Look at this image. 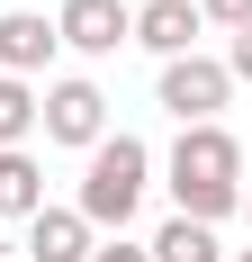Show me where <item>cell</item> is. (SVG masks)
<instances>
[{"label":"cell","instance_id":"cell-1","mask_svg":"<svg viewBox=\"0 0 252 262\" xmlns=\"http://www.w3.org/2000/svg\"><path fill=\"white\" fill-rule=\"evenodd\" d=\"M171 199L189 226H216L225 208H243V145L225 127H180L171 145Z\"/></svg>","mask_w":252,"mask_h":262},{"label":"cell","instance_id":"cell-2","mask_svg":"<svg viewBox=\"0 0 252 262\" xmlns=\"http://www.w3.org/2000/svg\"><path fill=\"white\" fill-rule=\"evenodd\" d=\"M144 172H153V154L135 145V136H99V145H90V172H81L72 217H81V226H117V235H126V217H135V199H144Z\"/></svg>","mask_w":252,"mask_h":262},{"label":"cell","instance_id":"cell-3","mask_svg":"<svg viewBox=\"0 0 252 262\" xmlns=\"http://www.w3.org/2000/svg\"><path fill=\"white\" fill-rule=\"evenodd\" d=\"M225 100H234V73L216 63V54H180V63H162V108H171L180 127H216Z\"/></svg>","mask_w":252,"mask_h":262},{"label":"cell","instance_id":"cell-4","mask_svg":"<svg viewBox=\"0 0 252 262\" xmlns=\"http://www.w3.org/2000/svg\"><path fill=\"white\" fill-rule=\"evenodd\" d=\"M36 118H45L54 145H81V154L108 136V100H99V81H54L45 100H36Z\"/></svg>","mask_w":252,"mask_h":262},{"label":"cell","instance_id":"cell-5","mask_svg":"<svg viewBox=\"0 0 252 262\" xmlns=\"http://www.w3.org/2000/svg\"><path fill=\"white\" fill-rule=\"evenodd\" d=\"M126 27H135L126 0H63V9H54V46H72V54H117Z\"/></svg>","mask_w":252,"mask_h":262},{"label":"cell","instance_id":"cell-6","mask_svg":"<svg viewBox=\"0 0 252 262\" xmlns=\"http://www.w3.org/2000/svg\"><path fill=\"white\" fill-rule=\"evenodd\" d=\"M198 0H144L135 9V27H126V46H144V54H162V63H180V54H198Z\"/></svg>","mask_w":252,"mask_h":262},{"label":"cell","instance_id":"cell-7","mask_svg":"<svg viewBox=\"0 0 252 262\" xmlns=\"http://www.w3.org/2000/svg\"><path fill=\"white\" fill-rule=\"evenodd\" d=\"M45 54H54V18H36V9H0V73L27 81Z\"/></svg>","mask_w":252,"mask_h":262},{"label":"cell","instance_id":"cell-8","mask_svg":"<svg viewBox=\"0 0 252 262\" xmlns=\"http://www.w3.org/2000/svg\"><path fill=\"white\" fill-rule=\"evenodd\" d=\"M27 253L36 262H90V226L72 208H36L27 217Z\"/></svg>","mask_w":252,"mask_h":262},{"label":"cell","instance_id":"cell-9","mask_svg":"<svg viewBox=\"0 0 252 262\" xmlns=\"http://www.w3.org/2000/svg\"><path fill=\"white\" fill-rule=\"evenodd\" d=\"M45 208V172H36V154H0V217H36Z\"/></svg>","mask_w":252,"mask_h":262},{"label":"cell","instance_id":"cell-10","mask_svg":"<svg viewBox=\"0 0 252 262\" xmlns=\"http://www.w3.org/2000/svg\"><path fill=\"white\" fill-rule=\"evenodd\" d=\"M144 253H153V262H216V235H207V226H189V217H171Z\"/></svg>","mask_w":252,"mask_h":262},{"label":"cell","instance_id":"cell-11","mask_svg":"<svg viewBox=\"0 0 252 262\" xmlns=\"http://www.w3.org/2000/svg\"><path fill=\"white\" fill-rule=\"evenodd\" d=\"M27 127H36V91L0 73V154H18V145H27Z\"/></svg>","mask_w":252,"mask_h":262},{"label":"cell","instance_id":"cell-12","mask_svg":"<svg viewBox=\"0 0 252 262\" xmlns=\"http://www.w3.org/2000/svg\"><path fill=\"white\" fill-rule=\"evenodd\" d=\"M198 18H216V27L243 36V27H252V0H198Z\"/></svg>","mask_w":252,"mask_h":262},{"label":"cell","instance_id":"cell-13","mask_svg":"<svg viewBox=\"0 0 252 262\" xmlns=\"http://www.w3.org/2000/svg\"><path fill=\"white\" fill-rule=\"evenodd\" d=\"M90 262H153L144 244H126V235H108V244H90Z\"/></svg>","mask_w":252,"mask_h":262},{"label":"cell","instance_id":"cell-14","mask_svg":"<svg viewBox=\"0 0 252 262\" xmlns=\"http://www.w3.org/2000/svg\"><path fill=\"white\" fill-rule=\"evenodd\" d=\"M225 73H234V81H252V27L234 36V54H225Z\"/></svg>","mask_w":252,"mask_h":262},{"label":"cell","instance_id":"cell-15","mask_svg":"<svg viewBox=\"0 0 252 262\" xmlns=\"http://www.w3.org/2000/svg\"><path fill=\"white\" fill-rule=\"evenodd\" d=\"M243 217H252V190H243Z\"/></svg>","mask_w":252,"mask_h":262},{"label":"cell","instance_id":"cell-16","mask_svg":"<svg viewBox=\"0 0 252 262\" xmlns=\"http://www.w3.org/2000/svg\"><path fill=\"white\" fill-rule=\"evenodd\" d=\"M243 262H252V253H243Z\"/></svg>","mask_w":252,"mask_h":262}]
</instances>
